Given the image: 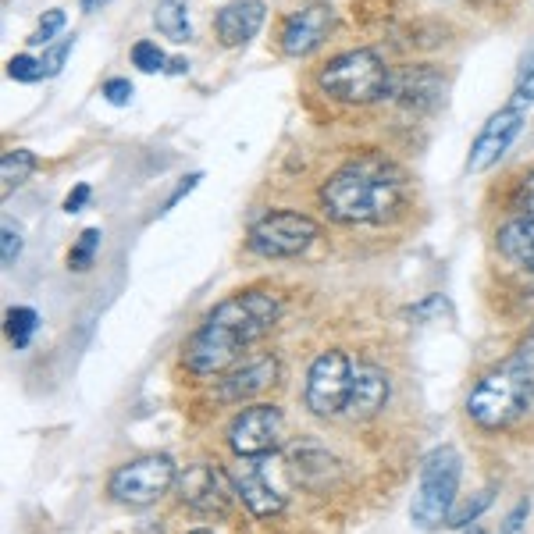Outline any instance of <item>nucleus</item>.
Segmentation results:
<instances>
[{"mask_svg":"<svg viewBox=\"0 0 534 534\" xmlns=\"http://www.w3.org/2000/svg\"><path fill=\"white\" fill-rule=\"evenodd\" d=\"M278 317H282V300H278L275 292L264 289L235 292V296L221 300L207 314V321L196 328L193 339L182 349V360L196 374H221L225 367H232L239 360V353L250 342L264 339L275 328Z\"/></svg>","mask_w":534,"mask_h":534,"instance_id":"nucleus-1","label":"nucleus"},{"mask_svg":"<svg viewBox=\"0 0 534 534\" xmlns=\"http://www.w3.org/2000/svg\"><path fill=\"white\" fill-rule=\"evenodd\" d=\"M403 200V175L381 157L349 161L321 186V207L339 225H381L399 214Z\"/></svg>","mask_w":534,"mask_h":534,"instance_id":"nucleus-2","label":"nucleus"},{"mask_svg":"<svg viewBox=\"0 0 534 534\" xmlns=\"http://www.w3.org/2000/svg\"><path fill=\"white\" fill-rule=\"evenodd\" d=\"M531 403H534V374L520 360H510L506 367L485 374L474 385V392L467 399V413L478 428L499 431V428H510L517 417H524L531 410Z\"/></svg>","mask_w":534,"mask_h":534,"instance_id":"nucleus-3","label":"nucleus"},{"mask_svg":"<svg viewBox=\"0 0 534 534\" xmlns=\"http://www.w3.org/2000/svg\"><path fill=\"white\" fill-rule=\"evenodd\" d=\"M317 86L342 104H374L392 97V68L374 50H346L317 72Z\"/></svg>","mask_w":534,"mask_h":534,"instance_id":"nucleus-4","label":"nucleus"},{"mask_svg":"<svg viewBox=\"0 0 534 534\" xmlns=\"http://www.w3.org/2000/svg\"><path fill=\"white\" fill-rule=\"evenodd\" d=\"M463 478V456L456 453L453 445H438L435 453H428V460L421 463V481L413 492L410 520L421 531L445 524L449 513L456 506V492H460Z\"/></svg>","mask_w":534,"mask_h":534,"instance_id":"nucleus-5","label":"nucleus"},{"mask_svg":"<svg viewBox=\"0 0 534 534\" xmlns=\"http://www.w3.org/2000/svg\"><path fill=\"white\" fill-rule=\"evenodd\" d=\"M317 221L300 211H271L250 228V250L257 257L282 260V257H300L310 243L317 239Z\"/></svg>","mask_w":534,"mask_h":534,"instance_id":"nucleus-6","label":"nucleus"},{"mask_svg":"<svg viewBox=\"0 0 534 534\" xmlns=\"http://www.w3.org/2000/svg\"><path fill=\"white\" fill-rule=\"evenodd\" d=\"M178 481V467L171 456H139L111 474V495L125 506H154Z\"/></svg>","mask_w":534,"mask_h":534,"instance_id":"nucleus-7","label":"nucleus"},{"mask_svg":"<svg viewBox=\"0 0 534 534\" xmlns=\"http://www.w3.org/2000/svg\"><path fill=\"white\" fill-rule=\"evenodd\" d=\"M349 389H353V364L339 349H328L310 364L307 374V410L317 417H335L346 410Z\"/></svg>","mask_w":534,"mask_h":534,"instance_id":"nucleus-8","label":"nucleus"},{"mask_svg":"<svg viewBox=\"0 0 534 534\" xmlns=\"http://www.w3.org/2000/svg\"><path fill=\"white\" fill-rule=\"evenodd\" d=\"M282 442V413L278 406H246L235 413L228 428V445L239 460H264Z\"/></svg>","mask_w":534,"mask_h":534,"instance_id":"nucleus-9","label":"nucleus"},{"mask_svg":"<svg viewBox=\"0 0 534 534\" xmlns=\"http://www.w3.org/2000/svg\"><path fill=\"white\" fill-rule=\"evenodd\" d=\"M524 114L527 111H517V107L506 104L502 111H495L492 118H488L485 129L478 132V139L470 146V157H467L470 175H481V171H488L492 164H499V157L510 150L513 139L524 129Z\"/></svg>","mask_w":534,"mask_h":534,"instance_id":"nucleus-10","label":"nucleus"},{"mask_svg":"<svg viewBox=\"0 0 534 534\" xmlns=\"http://www.w3.org/2000/svg\"><path fill=\"white\" fill-rule=\"evenodd\" d=\"M335 29V11L328 4H307V8L292 11L282 25V50L289 57H307L328 40Z\"/></svg>","mask_w":534,"mask_h":534,"instance_id":"nucleus-11","label":"nucleus"},{"mask_svg":"<svg viewBox=\"0 0 534 534\" xmlns=\"http://www.w3.org/2000/svg\"><path fill=\"white\" fill-rule=\"evenodd\" d=\"M228 485H232V478H228V474H221L218 467H211V463H196V467H186V474L178 478L182 499H186L189 506H193V510H200V513H225L228 499H232Z\"/></svg>","mask_w":534,"mask_h":534,"instance_id":"nucleus-12","label":"nucleus"},{"mask_svg":"<svg viewBox=\"0 0 534 534\" xmlns=\"http://www.w3.org/2000/svg\"><path fill=\"white\" fill-rule=\"evenodd\" d=\"M228 478H232V492L246 502V510L253 517H275L285 506V499L271 488V481L264 478V467L257 460H239L228 470Z\"/></svg>","mask_w":534,"mask_h":534,"instance_id":"nucleus-13","label":"nucleus"},{"mask_svg":"<svg viewBox=\"0 0 534 534\" xmlns=\"http://www.w3.org/2000/svg\"><path fill=\"white\" fill-rule=\"evenodd\" d=\"M285 460H289V474L296 485L303 488H321L328 485V478L335 474V460L332 453L317 445L314 438H300L285 449Z\"/></svg>","mask_w":534,"mask_h":534,"instance_id":"nucleus-14","label":"nucleus"},{"mask_svg":"<svg viewBox=\"0 0 534 534\" xmlns=\"http://www.w3.org/2000/svg\"><path fill=\"white\" fill-rule=\"evenodd\" d=\"M264 15H267L264 0H232L228 8L218 11L214 29H218V36H221L225 47H243V43H250L253 36L260 33Z\"/></svg>","mask_w":534,"mask_h":534,"instance_id":"nucleus-15","label":"nucleus"},{"mask_svg":"<svg viewBox=\"0 0 534 534\" xmlns=\"http://www.w3.org/2000/svg\"><path fill=\"white\" fill-rule=\"evenodd\" d=\"M445 89V79L431 65H406L392 72V97H399L406 107H431L438 104Z\"/></svg>","mask_w":534,"mask_h":534,"instance_id":"nucleus-16","label":"nucleus"},{"mask_svg":"<svg viewBox=\"0 0 534 534\" xmlns=\"http://www.w3.org/2000/svg\"><path fill=\"white\" fill-rule=\"evenodd\" d=\"M385 403H389V378H385V371H378V367H371V364L356 367L353 389H349V399H346L349 417L367 421V417H374L378 410H385Z\"/></svg>","mask_w":534,"mask_h":534,"instance_id":"nucleus-17","label":"nucleus"},{"mask_svg":"<svg viewBox=\"0 0 534 534\" xmlns=\"http://www.w3.org/2000/svg\"><path fill=\"white\" fill-rule=\"evenodd\" d=\"M275 378H278V360H275V356H260V360L246 364L243 371L228 374V378L221 381L218 396L225 399V403H243V399L264 392Z\"/></svg>","mask_w":534,"mask_h":534,"instance_id":"nucleus-18","label":"nucleus"},{"mask_svg":"<svg viewBox=\"0 0 534 534\" xmlns=\"http://www.w3.org/2000/svg\"><path fill=\"white\" fill-rule=\"evenodd\" d=\"M495 243H499V253L510 264L524 267L534 275V221L531 218H513L499 228L495 235Z\"/></svg>","mask_w":534,"mask_h":534,"instance_id":"nucleus-19","label":"nucleus"},{"mask_svg":"<svg viewBox=\"0 0 534 534\" xmlns=\"http://www.w3.org/2000/svg\"><path fill=\"white\" fill-rule=\"evenodd\" d=\"M186 4H189V0H157L154 25L161 29L164 36H168V40H175V43L193 40V25H189Z\"/></svg>","mask_w":534,"mask_h":534,"instance_id":"nucleus-20","label":"nucleus"},{"mask_svg":"<svg viewBox=\"0 0 534 534\" xmlns=\"http://www.w3.org/2000/svg\"><path fill=\"white\" fill-rule=\"evenodd\" d=\"M33 171H36V154H29V150H8V154L0 157V182H4V193L22 186Z\"/></svg>","mask_w":534,"mask_h":534,"instance_id":"nucleus-21","label":"nucleus"},{"mask_svg":"<svg viewBox=\"0 0 534 534\" xmlns=\"http://www.w3.org/2000/svg\"><path fill=\"white\" fill-rule=\"evenodd\" d=\"M36 324H40L36 310H29V307H11L8 310V339L15 342V349H25L29 342H33Z\"/></svg>","mask_w":534,"mask_h":534,"instance_id":"nucleus-22","label":"nucleus"},{"mask_svg":"<svg viewBox=\"0 0 534 534\" xmlns=\"http://www.w3.org/2000/svg\"><path fill=\"white\" fill-rule=\"evenodd\" d=\"M492 506V492H478L474 499H467V502H460V506H453V513H449V520L445 524L453 527V531H463V527H470V524H478V517L481 513Z\"/></svg>","mask_w":534,"mask_h":534,"instance_id":"nucleus-23","label":"nucleus"},{"mask_svg":"<svg viewBox=\"0 0 534 534\" xmlns=\"http://www.w3.org/2000/svg\"><path fill=\"white\" fill-rule=\"evenodd\" d=\"M534 104V47L520 57V72H517V89H513V100L510 107L517 111H527Z\"/></svg>","mask_w":534,"mask_h":534,"instance_id":"nucleus-24","label":"nucleus"},{"mask_svg":"<svg viewBox=\"0 0 534 534\" xmlns=\"http://www.w3.org/2000/svg\"><path fill=\"white\" fill-rule=\"evenodd\" d=\"M100 228H86V232L79 235V243L72 246V253H68V267L72 271H86L89 264H93V257H97V250H100Z\"/></svg>","mask_w":534,"mask_h":534,"instance_id":"nucleus-25","label":"nucleus"},{"mask_svg":"<svg viewBox=\"0 0 534 534\" xmlns=\"http://www.w3.org/2000/svg\"><path fill=\"white\" fill-rule=\"evenodd\" d=\"M132 65H136L139 72L154 75V72H164V65H168V57H164V50L157 47V43L139 40L136 47H132Z\"/></svg>","mask_w":534,"mask_h":534,"instance_id":"nucleus-26","label":"nucleus"},{"mask_svg":"<svg viewBox=\"0 0 534 534\" xmlns=\"http://www.w3.org/2000/svg\"><path fill=\"white\" fill-rule=\"evenodd\" d=\"M61 29H65V11H61V8L47 11V15H43V22L36 25V33L29 36V47H47V43L54 40Z\"/></svg>","mask_w":534,"mask_h":534,"instance_id":"nucleus-27","label":"nucleus"},{"mask_svg":"<svg viewBox=\"0 0 534 534\" xmlns=\"http://www.w3.org/2000/svg\"><path fill=\"white\" fill-rule=\"evenodd\" d=\"M72 50H75V36H72V40H61L57 47H50L47 54H43V61H40L43 79H54V75H61V68H65V61L72 57Z\"/></svg>","mask_w":534,"mask_h":534,"instance_id":"nucleus-28","label":"nucleus"},{"mask_svg":"<svg viewBox=\"0 0 534 534\" xmlns=\"http://www.w3.org/2000/svg\"><path fill=\"white\" fill-rule=\"evenodd\" d=\"M18 253H22V228L4 221V228H0V264L15 267Z\"/></svg>","mask_w":534,"mask_h":534,"instance_id":"nucleus-29","label":"nucleus"},{"mask_svg":"<svg viewBox=\"0 0 534 534\" xmlns=\"http://www.w3.org/2000/svg\"><path fill=\"white\" fill-rule=\"evenodd\" d=\"M513 211H517V218L534 221V171H527V175L520 178L517 193H513Z\"/></svg>","mask_w":534,"mask_h":534,"instance_id":"nucleus-30","label":"nucleus"},{"mask_svg":"<svg viewBox=\"0 0 534 534\" xmlns=\"http://www.w3.org/2000/svg\"><path fill=\"white\" fill-rule=\"evenodd\" d=\"M8 75L15 82H36V79H43V72H40V61L36 57H29V54H15L8 61Z\"/></svg>","mask_w":534,"mask_h":534,"instance_id":"nucleus-31","label":"nucleus"},{"mask_svg":"<svg viewBox=\"0 0 534 534\" xmlns=\"http://www.w3.org/2000/svg\"><path fill=\"white\" fill-rule=\"evenodd\" d=\"M104 97H107V104L125 107L132 100V82L129 79H107L104 82Z\"/></svg>","mask_w":534,"mask_h":534,"instance_id":"nucleus-32","label":"nucleus"},{"mask_svg":"<svg viewBox=\"0 0 534 534\" xmlns=\"http://www.w3.org/2000/svg\"><path fill=\"white\" fill-rule=\"evenodd\" d=\"M86 203H89V186H86V182H79V186H75L72 193H68L65 211H68V214H79L82 207H86Z\"/></svg>","mask_w":534,"mask_h":534,"instance_id":"nucleus-33","label":"nucleus"},{"mask_svg":"<svg viewBox=\"0 0 534 534\" xmlns=\"http://www.w3.org/2000/svg\"><path fill=\"white\" fill-rule=\"evenodd\" d=\"M513 360H520V364L534 374V324H531V332L524 335V342H520V349H517V356H513Z\"/></svg>","mask_w":534,"mask_h":534,"instance_id":"nucleus-34","label":"nucleus"},{"mask_svg":"<svg viewBox=\"0 0 534 534\" xmlns=\"http://www.w3.org/2000/svg\"><path fill=\"white\" fill-rule=\"evenodd\" d=\"M524 517H527V502H520L517 510L506 517V524L499 527V534H520V520H524ZM474 534H485V531H474Z\"/></svg>","mask_w":534,"mask_h":534,"instance_id":"nucleus-35","label":"nucleus"},{"mask_svg":"<svg viewBox=\"0 0 534 534\" xmlns=\"http://www.w3.org/2000/svg\"><path fill=\"white\" fill-rule=\"evenodd\" d=\"M196 182H200V175H189V178H182V186H178L175 193H171V200L164 203V211H161V214H168L171 207H175V203L182 200V196H186V193H193V189H196Z\"/></svg>","mask_w":534,"mask_h":534,"instance_id":"nucleus-36","label":"nucleus"},{"mask_svg":"<svg viewBox=\"0 0 534 534\" xmlns=\"http://www.w3.org/2000/svg\"><path fill=\"white\" fill-rule=\"evenodd\" d=\"M107 4H111V0H82V11H89V15H93V11H104Z\"/></svg>","mask_w":534,"mask_h":534,"instance_id":"nucleus-37","label":"nucleus"},{"mask_svg":"<svg viewBox=\"0 0 534 534\" xmlns=\"http://www.w3.org/2000/svg\"><path fill=\"white\" fill-rule=\"evenodd\" d=\"M168 65H171L168 72H175V75H182V72H186V68H189L186 61H182V57H175V61H168Z\"/></svg>","mask_w":534,"mask_h":534,"instance_id":"nucleus-38","label":"nucleus"},{"mask_svg":"<svg viewBox=\"0 0 534 534\" xmlns=\"http://www.w3.org/2000/svg\"><path fill=\"white\" fill-rule=\"evenodd\" d=\"M189 534H214V531H189Z\"/></svg>","mask_w":534,"mask_h":534,"instance_id":"nucleus-39","label":"nucleus"}]
</instances>
